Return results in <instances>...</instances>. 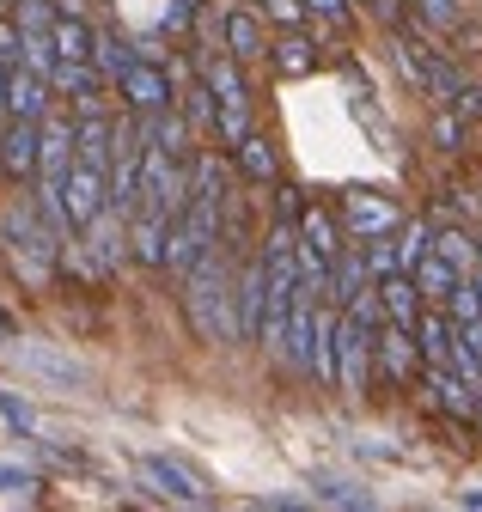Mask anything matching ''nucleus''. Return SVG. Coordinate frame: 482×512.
Masks as SVG:
<instances>
[{
  "instance_id": "obj_36",
  "label": "nucleus",
  "mask_w": 482,
  "mask_h": 512,
  "mask_svg": "<svg viewBox=\"0 0 482 512\" xmlns=\"http://www.w3.org/2000/svg\"><path fill=\"white\" fill-rule=\"evenodd\" d=\"M7 488H37L25 470H7V464H0V494H7Z\"/></svg>"
},
{
  "instance_id": "obj_17",
  "label": "nucleus",
  "mask_w": 482,
  "mask_h": 512,
  "mask_svg": "<svg viewBox=\"0 0 482 512\" xmlns=\"http://www.w3.org/2000/svg\"><path fill=\"white\" fill-rule=\"evenodd\" d=\"M373 299H379V311H385V324H415V311H421V293H415L409 269L379 275V281H373Z\"/></svg>"
},
{
  "instance_id": "obj_20",
  "label": "nucleus",
  "mask_w": 482,
  "mask_h": 512,
  "mask_svg": "<svg viewBox=\"0 0 482 512\" xmlns=\"http://www.w3.org/2000/svg\"><path fill=\"white\" fill-rule=\"evenodd\" d=\"M165 214H147V208H135L129 214V250L141 256V263H153V269H165Z\"/></svg>"
},
{
  "instance_id": "obj_7",
  "label": "nucleus",
  "mask_w": 482,
  "mask_h": 512,
  "mask_svg": "<svg viewBox=\"0 0 482 512\" xmlns=\"http://www.w3.org/2000/svg\"><path fill=\"white\" fill-rule=\"evenodd\" d=\"M62 208H68V226H74V232H80L92 214L110 208V202H104V171H98V165H80V159L68 165V177H62Z\"/></svg>"
},
{
  "instance_id": "obj_22",
  "label": "nucleus",
  "mask_w": 482,
  "mask_h": 512,
  "mask_svg": "<svg viewBox=\"0 0 482 512\" xmlns=\"http://www.w3.org/2000/svg\"><path fill=\"white\" fill-rule=\"evenodd\" d=\"M232 153H238V171H245L251 183H275V177H281V165H275V147L257 135V128H245V135L232 141Z\"/></svg>"
},
{
  "instance_id": "obj_6",
  "label": "nucleus",
  "mask_w": 482,
  "mask_h": 512,
  "mask_svg": "<svg viewBox=\"0 0 482 512\" xmlns=\"http://www.w3.org/2000/svg\"><path fill=\"white\" fill-rule=\"evenodd\" d=\"M116 92L129 98V110H135V116H153V110H171V104H177V92H171L165 68H159V61H147V55H135L129 68L116 74Z\"/></svg>"
},
{
  "instance_id": "obj_16",
  "label": "nucleus",
  "mask_w": 482,
  "mask_h": 512,
  "mask_svg": "<svg viewBox=\"0 0 482 512\" xmlns=\"http://www.w3.org/2000/svg\"><path fill=\"white\" fill-rule=\"evenodd\" d=\"M13 354H19L25 372H37V378H49V384H86V366H80V360L55 354V348H43V342H13Z\"/></svg>"
},
{
  "instance_id": "obj_28",
  "label": "nucleus",
  "mask_w": 482,
  "mask_h": 512,
  "mask_svg": "<svg viewBox=\"0 0 482 512\" xmlns=\"http://www.w3.org/2000/svg\"><path fill=\"white\" fill-rule=\"evenodd\" d=\"M135 61V49L123 43V37H110V31H92V68L104 74V80H116Z\"/></svg>"
},
{
  "instance_id": "obj_23",
  "label": "nucleus",
  "mask_w": 482,
  "mask_h": 512,
  "mask_svg": "<svg viewBox=\"0 0 482 512\" xmlns=\"http://www.w3.org/2000/svg\"><path fill=\"white\" fill-rule=\"evenodd\" d=\"M269 61H275L281 74H293V80H299V74H312V68H318V43H306L299 31H287V37H275V43H269Z\"/></svg>"
},
{
  "instance_id": "obj_13",
  "label": "nucleus",
  "mask_w": 482,
  "mask_h": 512,
  "mask_svg": "<svg viewBox=\"0 0 482 512\" xmlns=\"http://www.w3.org/2000/svg\"><path fill=\"white\" fill-rule=\"evenodd\" d=\"M0 171L7 177H31L37 171V122H25V116H7V128H0Z\"/></svg>"
},
{
  "instance_id": "obj_10",
  "label": "nucleus",
  "mask_w": 482,
  "mask_h": 512,
  "mask_svg": "<svg viewBox=\"0 0 482 512\" xmlns=\"http://www.w3.org/2000/svg\"><path fill=\"white\" fill-rule=\"evenodd\" d=\"M80 232H86V250H92V269H98V275L116 269V263L129 256V220H123V214H110V208H104V214H92Z\"/></svg>"
},
{
  "instance_id": "obj_31",
  "label": "nucleus",
  "mask_w": 482,
  "mask_h": 512,
  "mask_svg": "<svg viewBox=\"0 0 482 512\" xmlns=\"http://www.w3.org/2000/svg\"><path fill=\"white\" fill-rule=\"evenodd\" d=\"M184 122H190V135H214V98H208V86L184 92Z\"/></svg>"
},
{
  "instance_id": "obj_2",
  "label": "nucleus",
  "mask_w": 482,
  "mask_h": 512,
  "mask_svg": "<svg viewBox=\"0 0 482 512\" xmlns=\"http://www.w3.org/2000/svg\"><path fill=\"white\" fill-rule=\"evenodd\" d=\"M391 49H397V68H403V80H409V86H421V92H428L434 104H458V92H464V74L452 68V61H446V55H440L428 37H421V25H415V31H403V25H397Z\"/></svg>"
},
{
  "instance_id": "obj_32",
  "label": "nucleus",
  "mask_w": 482,
  "mask_h": 512,
  "mask_svg": "<svg viewBox=\"0 0 482 512\" xmlns=\"http://www.w3.org/2000/svg\"><path fill=\"white\" fill-rule=\"evenodd\" d=\"M434 147H440V153H458V147H464V116H458L452 104H440V116H434Z\"/></svg>"
},
{
  "instance_id": "obj_37",
  "label": "nucleus",
  "mask_w": 482,
  "mask_h": 512,
  "mask_svg": "<svg viewBox=\"0 0 482 512\" xmlns=\"http://www.w3.org/2000/svg\"><path fill=\"white\" fill-rule=\"evenodd\" d=\"M458 500H464V506H476V512H482V488H464V494H458Z\"/></svg>"
},
{
  "instance_id": "obj_35",
  "label": "nucleus",
  "mask_w": 482,
  "mask_h": 512,
  "mask_svg": "<svg viewBox=\"0 0 482 512\" xmlns=\"http://www.w3.org/2000/svg\"><path fill=\"white\" fill-rule=\"evenodd\" d=\"M0 421H7V427H31V403H19L13 391H0Z\"/></svg>"
},
{
  "instance_id": "obj_29",
  "label": "nucleus",
  "mask_w": 482,
  "mask_h": 512,
  "mask_svg": "<svg viewBox=\"0 0 482 512\" xmlns=\"http://www.w3.org/2000/svg\"><path fill=\"white\" fill-rule=\"evenodd\" d=\"M428 238H434V226H428V220H409V226L397 220V232H391V244H397V263H403V269H415L421 256H428Z\"/></svg>"
},
{
  "instance_id": "obj_15",
  "label": "nucleus",
  "mask_w": 482,
  "mask_h": 512,
  "mask_svg": "<svg viewBox=\"0 0 482 512\" xmlns=\"http://www.w3.org/2000/svg\"><path fill=\"white\" fill-rule=\"evenodd\" d=\"M421 378H428V391L440 397V409H452L458 421H470V415H476V384H464L452 366H440V360H421Z\"/></svg>"
},
{
  "instance_id": "obj_11",
  "label": "nucleus",
  "mask_w": 482,
  "mask_h": 512,
  "mask_svg": "<svg viewBox=\"0 0 482 512\" xmlns=\"http://www.w3.org/2000/svg\"><path fill=\"white\" fill-rule=\"evenodd\" d=\"M141 476H147L165 500H184V506H208V500H214V494L184 470V464H177V458H159V452H147V458H141Z\"/></svg>"
},
{
  "instance_id": "obj_8",
  "label": "nucleus",
  "mask_w": 482,
  "mask_h": 512,
  "mask_svg": "<svg viewBox=\"0 0 482 512\" xmlns=\"http://www.w3.org/2000/svg\"><path fill=\"white\" fill-rule=\"evenodd\" d=\"M220 43H226L232 61H263V55H269V37H263V19H257L251 0L226 7V19H220Z\"/></svg>"
},
{
  "instance_id": "obj_14",
  "label": "nucleus",
  "mask_w": 482,
  "mask_h": 512,
  "mask_svg": "<svg viewBox=\"0 0 482 512\" xmlns=\"http://www.w3.org/2000/svg\"><path fill=\"white\" fill-rule=\"evenodd\" d=\"M373 354L385 360V378H391V384H409V378L421 372V348H415L409 324H385V336L373 342Z\"/></svg>"
},
{
  "instance_id": "obj_25",
  "label": "nucleus",
  "mask_w": 482,
  "mask_h": 512,
  "mask_svg": "<svg viewBox=\"0 0 482 512\" xmlns=\"http://www.w3.org/2000/svg\"><path fill=\"white\" fill-rule=\"evenodd\" d=\"M421 360H446L452 354V317H428V311H415V324H409Z\"/></svg>"
},
{
  "instance_id": "obj_21",
  "label": "nucleus",
  "mask_w": 482,
  "mask_h": 512,
  "mask_svg": "<svg viewBox=\"0 0 482 512\" xmlns=\"http://www.w3.org/2000/svg\"><path fill=\"white\" fill-rule=\"evenodd\" d=\"M49 49H55V61H92V25L80 13H55Z\"/></svg>"
},
{
  "instance_id": "obj_33",
  "label": "nucleus",
  "mask_w": 482,
  "mask_h": 512,
  "mask_svg": "<svg viewBox=\"0 0 482 512\" xmlns=\"http://www.w3.org/2000/svg\"><path fill=\"white\" fill-rule=\"evenodd\" d=\"M348 13H354V0H306V19H318L330 31H348Z\"/></svg>"
},
{
  "instance_id": "obj_38",
  "label": "nucleus",
  "mask_w": 482,
  "mask_h": 512,
  "mask_svg": "<svg viewBox=\"0 0 482 512\" xmlns=\"http://www.w3.org/2000/svg\"><path fill=\"white\" fill-rule=\"evenodd\" d=\"M470 287H476V299H482V263H470Z\"/></svg>"
},
{
  "instance_id": "obj_12",
  "label": "nucleus",
  "mask_w": 482,
  "mask_h": 512,
  "mask_svg": "<svg viewBox=\"0 0 482 512\" xmlns=\"http://www.w3.org/2000/svg\"><path fill=\"white\" fill-rule=\"evenodd\" d=\"M43 110H49V80H43V74H31L25 61H19V68H7V98H0V116L43 122Z\"/></svg>"
},
{
  "instance_id": "obj_1",
  "label": "nucleus",
  "mask_w": 482,
  "mask_h": 512,
  "mask_svg": "<svg viewBox=\"0 0 482 512\" xmlns=\"http://www.w3.org/2000/svg\"><path fill=\"white\" fill-rule=\"evenodd\" d=\"M184 281H190L184 305H190V317H196V336H202V342H238V324H232V281H226V263H220V238L184 269Z\"/></svg>"
},
{
  "instance_id": "obj_27",
  "label": "nucleus",
  "mask_w": 482,
  "mask_h": 512,
  "mask_svg": "<svg viewBox=\"0 0 482 512\" xmlns=\"http://www.w3.org/2000/svg\"><path fill=\"white\" fill-rule=\"evenodd\" d=\"M428 250L440 256V263H452L458 275H470V263H476V238H470V232H458V226L434 232V238H428Z\"/></svg>"
},
{
  "instance_id": "obj_30",
  "label": "nucleus",
  "mask_w": 482,
  "mask_h": 512,
  "mask_svg": "<svg viewBox=\"0 0 482 512\" xmlns=\"http://www.w3.org/2000/svg\"><path fill=\"white\" fill-rule=\"evenodd\" d=\"M312 500H330V506H373V494H367V488L336 482V476H318V482H312Z\"/></svg>"
},
{
  "instance_id": "obj_18",
  "label": "nucleus",
  "mask_w": 482,
  "mask_h": 512,
  "mask_svg": "<svg viewBox=\"0 0 482 512\" xmlns=\"http://www.w3.org/2000/svg\"><path fill=\"white\" fill-rule=\"evenodd\" d=\"M49 92H68L80 110H92V104H98V92H104V74L92 68V61H55Z\"/></svg>"
},
{
  "instance_id": "obj_3",
  "label": "nucleus",
  "mask_w": 482,
  "mask_h": 512,
  "mask_svg": "<svg viewBox=\"0 0 482 512\" xmlns=\"http://www.w3.org/2000/svg\"><path fill=\"white\" fill-rule=\"evenodd\" d=\"M202 86H208V98H214V135L232 147V141L251 128V86H245V74H238L232 55H208V61H202Z\"/></svg>"
},
{
  "instance_id": "obj_5",
  "label": "nucleus",
  "mask_w": 482,
  "mask_h": 512,
  "mask_svg": "<svg viewBox=\"0 0 482 512\" xmlns=\"http://www.w3.org/2000/svg\"><path fill=\"white\" fill-rule=\"evenodd\" d=\"M336 384L348 397H360L373 384V324H360L354 311L336 317Z\"/></svg>"
},
{
  "instance_id": "obj_9",
  "label": "nucleus",
  "mask_w": 482,
  "mask_h": 512,
  "mask_svg": "<svg viewBox=\"0 0 482 512\" xmlns=\"http://www.w3.org/2000/svg\"><path fill=\"white\" fill-rule=\"evenodd\" d=\"M397 220L403 214L385 196H373V189H348V196H342V226L354 238H385V232H397Z\"/></svg>"
},
{
  "instance_id": "obj_34",
  "label": "nucleus",
  "mask_w": 482,
  "mask_h": 512,
  "mask_svg": "<svg viewBox=\"0 0 482 512\" xmlns=\"http://www.w3.org/2000/svg\"><path fill=\"white\" fill-rule=\"evenodd\" d=\"M263 13L281 19L287 31H299V25H306V0H263Z\"/></svg>"
},
{
  "instance_id": "obj_4",
  "label": "nucleus",
  "mask_w": 482,
  "mask_h": 512,
  "mask_svg": "<svg viewBox=\"0 0 482 512\" xmlns=\"http://www.w3.org/2000/svg\"><path fill=\"white\" fill-rule=\"evenodd\" d=\"M7 244H13V263H19V275L31 287H43L49 269H55V256H62V238L49 232V220L37 208H13L7 214Z\"/></svg>"
},
{
  "instance_id": "obj_24",
  "label": "nucleus",
  "mask_w": 482,
  "mask_h": 512,
  "mask_svg": "<svg viewBox=\"0 0 482 512\" xmlns=\"http://www.w3.org/2000/svg\"><path fill=\"white\" fill-rule=\"evenodd\" d=\"M409 281H415V293H421V299H446V293H452L464 275H458L452 263H440V256L428 250V256H421V263L409 269Z\"/></svg>"
},
{
  "instance_id": "obj_26",
  "label": "nucleus",
  "mask_w": 482,
  "mask_h": 512,
  "mask_svg": "<svg viewBox=\"0 0 482 512\" xmlns=\"http://www.w3.org/2000/svg\"><path fill=\"white\" fill-rule=\"evenodd\" d=\"M464 19H470L464 0H415V25H421V31H452V37H458Z\"/></svg>"
},
{
  "instance_id": "obj_39",
  "label": "nucleus",
  "mask_w": 482,
  "mask_h": 512,
  "mask_svg": "<svg viewBox=\"0 0 482 512\" xmlns=\"http://www.w3.org/2000/svg\"><path fill=\"white\" fill-rule=\"evenodd\" d=\"M476 263H482V238H476Z\"/></svg>"
},
{
  "instance_id": "obj_40",
  "label": "nucleus",
  "mask_w": 482,
  "mask_h": 512,
  "mask_svg": "<svg viewBox=\"0 0 482 512\" xmlns=\"http://www.w3.org/2000/svg\"><path fill=\"white\" fill-rule=\"evenodd\" d=\"M476 360H482V354H476Z\"/></svg>"
},
{
  "instance_id": "obj_19",
  "label": "nucleus",
  "mask_w": 482,
  "mask_h": 512,
  "mask_svg": "<svg viewBox=\"0 0 482 512\" xmlns=\"http://www.w3.org/2000/svg\"><path fill=\"white\" fill-rule=\"evenodd\" d=\"M293 220H299V238H293L299 250L324 256V263H330L336 250H342V232H336V214H330V208H299Z\"/></svg>"
}]
</instances>
